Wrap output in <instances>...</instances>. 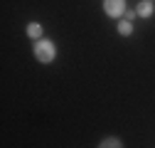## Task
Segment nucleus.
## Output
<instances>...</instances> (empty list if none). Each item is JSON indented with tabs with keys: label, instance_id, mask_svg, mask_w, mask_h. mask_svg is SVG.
Instances as JSON below:
<instances>
[{
	"label": "nucleus",
	"instance_id": "obj_1",
	"mask_svg": "<svg viewBox=\"0 0 155 148\" xmlns=\"http://www.w3.org/2000/svg\"><path fill=\"white\" fill-rule=\"evenodd\" d=\"M54 57H57V47H54V42H49V40H37L35 42V59L37 62H42V64H49V62H54Z\"/></svg>",
	"mask_w": 155,
	"mask_h": 148
},
{
	"label": "nucleus",
	"instance_id": "obj_2",
	"mask_svg": "<svg viewBox=\"0 0 155 148\" xmlns=\"http://www.w3.org/2000/svg\"><path fill=\"white\" fill-rule=\"evenodd\" d=\"M104 12L108 17H121L126 12V0H104Z\"/></svg>",
	"mask_w": 155,
	"mask_h": 148
},
{
	"label": "nucleus",
	"instance_id": "obj_3",
	"mask_svg": "<svg viewBox=\"0 0 155 148\" xmlns=\"http://www.w3.org/2000/svg\"><path fill=\"white\" fill-rule=\"evenodd\" d=\"M27 35L32 37V40H40V37H42V25L40 22H30L27 25Z\"/></svg>",
	"mask_w": 155,
	"mask_h": 148
},
{
	"label": "nucleus",
	"instance_id": "obj_4",
	"mask_svg": "<svg viewBox=\"0 0 155 148\" xmlns=\"http://www.w3.org/2000/svg\"><path fill=\"white\" fill-rule=\"evenodd\" d=\"M99 146H101V148H118V146H123V143L116 138V136H108V138H104Z\"/></svg>",
	"mask_w": 155,
	"mask_h": 148
},
{
	"label": "nucleus",
	"instance_id": "obj_5",
	"mask_svg": "<svg viewBox=\"0 0 155 148\" xmlns=\"http://www.w3.org/2000/svg\"><path fill=\"white\" fill-rule=\"evenodd\" d=\"M135 12H138L140 17H150V15H153V3H140Z\"/></svg>",
	"mask_w": 155,
	"mask_h": 148
},
{
	"label": "nucleus",
	"instance_id": "obj_6",
	"mask_svg": "<svg viewBox=\"0 0 155 148\" xmlns=\"http://www.w3.org/2000/svg\"><path fill=\"white\" fill-rule=\"evenodd\" d=\"M118 32H121L123 37H128V35L133 32V25H130V20H123V22L118 25Z\"/></svg>",
	"mask_w": 155,
	"mask_h": 148
}]
</instances>
